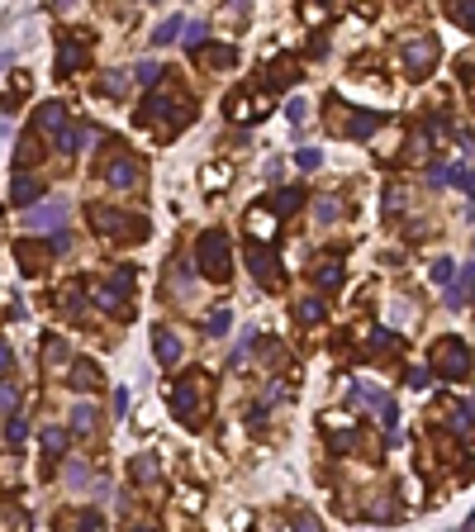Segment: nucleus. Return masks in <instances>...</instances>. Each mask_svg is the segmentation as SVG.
Returning a JSON list of instances; mask_svg holds the SVG:
<instances>
[{
  "mask_svg": "<svg viewBox=\"0 0 475 532\" xmlns=\"http://www.w3.org/2000/svg\"><path fill=\"white\" fill-rule=\"evenodd\" d=\"M195 262H200V271H205L210 281H228V262H233L228 238H224V233H200V242H195Z\"/></svg>",
  "mask_w": 475,
  "mask_h": 532,
  "instance_id": "1",
  "label": "nucleus"
},
{
  "mask_svg": "<svg viewBox=\"0 0 475 532\" xmlns=\"http://www.w3.org/2000/svg\"><path fill=\"white\" fill-rule=\"evenodd\" d=\"M171 414H176L185 428H200V418H205V390H200V375H190V380H181V385L171 390Z\"/></svg>",
  "mask_w": 475,
  "mask_h": 532,
  "instance_id": "2",
  "label": "nucleus"
},
{
  "mask_svg": "<svg viewBox=\"0 0 475 532\" xmlns=\"http://www.w3.org/2000/svg\"><path fill=\"white\" fill-rule=\"evenodd\" d=\"M433 371L442 375V380H456V375L471 371V352L466 343H456V338H442V343L433 347Z\"/></svg>",
  "mask_w": 475,
  "mask_h": 532,
  "instance_id": "3",
  "label": "nucleus"
},
{
  "mask_svg": "<svg viewBox=\"0 0 475 532\" xmlns=\"http://www.w3.org/2000/svg\"><path fill=\"white\" fill-rule=\"evenodd\" d=\"M91 224L100 228V233H119V238H143V219H129V214H119V210H105V205H91Z\"/></svg>",
  "mask_w": 475,
  "mask_h": 532,
  "instance_id": "4",
  "label": "nucleus"
},
{
  "mask_svg": "<svg viewBox=\"0 0 475 532\" xmlns=\"http://www.w3.org/2000/svg\"><path fill=\"white\" fill-rule=\"evenodd\" d=\"M153 119H166V124H171V129H176V124H181V119H190V109H185L181 100H171V95H166V91H157V95H153V100H148V105L138 109V124H148V129H153Z\"/></svg>",
  "mask_w": 475,
  "mask_h": 532,
  "instance_id": "5",
  "label": "nucleus"
},
{
  "mask_svg": "<svg viewBox=\"0 0 475 532\" xmlns=\"http://www.w3.org/2000/svg\"><path fill=\"white\" fill-rule=\"evenodd\" d=\"M129 290H133V266H119L105 285H95V304H100V309H114L119 299H129Z\"/></svg>",
  "mask_w": 475,
  "mask_h": 532,
  "instance_id": "6",
  "label": "nucleus"
},
{
  "mask_svg": "<svg viewBox=\"0 0 475 532\" xmlns=\"http://www.w3.org/2000/svg\"><path fill=\"white\" fill-rule=\"evenodd\" d=\"M247 266L257 271V281H262L266 290H276V285H281V262H276L271 252H262V247H247Z\"/></svg>",
  "mask_w": 475,
  "mask_h": 532,
  "instance_id": "7",
  "label": "nucleus"
},
{
  "mask_svg": "<svg viewBox=\"0 0 475 532\" xmlns=\"http://www.w3.org/2000/svg\"><path fill=\"white\" fill-rule=\"evenodd\" d=\"M105 181H109L114 190H129L133 181H138V162H133L129 152H114V162L105 166Z\"/></svg>",
  "mask_w": 475,
  "mask_h": 532,
  "instance_id": "8",
  "label": "nucleus"
},
{
  "mask_svg": "<svg viewBox=\"0 0 475 532\" xmlns=\"http://www.w3.org/2000/svg\"><path fill=\"white\" fill-rule=\"evenodd\" d=\"M404 62H409V72H414V77H423V72L437 62V43H433V38H419V43H409V48H404Z\"/></svg>",
  "mask_w": 475,
  "mask_h": 532,
  "instance_id": "9",
  "label": "nucleus"
},
{
  "mask_svg": "<svg viewBox=\"0 0 475 532\" xmlns=\"http://www.w3.org/2000/svg\"><path fill=\"white\" fill-rule=\"evenodd\" d=\"M86 62V38H72V33H62V57H57V77H67L72 67Z\"/></svg>",
  "mask_w": 475,
  "mask_h": 532,
  "instance_id": "10",
  "label": "nucleus"
},
{
  "mask_svg": "<svg viewBox=\"0 0 475 532\" xmlns=\"http://www.w3.org/2000/svg\"><path fill=\"white\" fill-rule=\"evenodd\" d=\"M153 343H157V361L162 366H171V361L181 357V343H176V333H171L166 323H153Z\"/></svg>",
  "mask_w": 475,
  "mask_h": 532,
  "instance_id": "11",
  "label": "nucleus"
},
{
  "mask_svg": "<svg viewBox=\"0 0 475 532\" xmlns=\"http://www.w3.org/2000/svg\"><path fill=\"white\" fill-rule=\"evenodd\" d=\"M62 219H67V205L53 200V205H43V210L29 214V228H62Z\"/></svg>",
  "mask_w": 475,
  "mask_h": 532,
  "instance_id": "12",
  "label": "nucleus"
},
{
  "mask_svg": "<svg viewBox=\"0 0 475 532\" xmlns=\"http://www.w3.org/2000/svg\"><path fill=\"white\" fill-rule=\"evenodd\" d=\"M10 195H15V205H33V200L43 195V186H38V181L29 176V171H20V176L10 181Z\"/></svg>",
  "mask_w": 475,
  "mask_h": 532,
  "instance_id": "13",
  "label": "nucleus"
},
{
  "mask_svg": "<svg viewBox=\"0 0 475 532\" xmlns=\"http://www.w3.org/2000/svg\"><path fill=\"white\" fill-rule=\"evenodd\" d=\"M38 124L53 129V133H62V129H67V105H62V100H43V105H38Z\"/></svg>",
  "mask_w": 475,
  "mask_h": 532,
  "instance_id": "14",
  "label": "nucleus"
},
{
  "mask_svg": "<svg viewBox=\"0 0 475 532\" xmlns=\"http://www.w3.org/2000/svg\"><path fill=\"white\" fill-rule=\"evenodd\" d=\"M299 205H304V190H276V195H271V214H276V219H286V214H295L299 210Z\"/></svg>",
  "mask_w": 475,
  "mask_h": 532,
  "instance_id": "15",
  "label": "nucleus"
},
{
  "mask_svg": "<svg viewBox=\"0 0 475 532\" xmlns=\"http://www.w3.org/2000/svg\"><path fill=\"white\" fill-rule=\"evenodd\" d=\"M375 124H380V119H375L371 109H352V114H347V133H352V138H371Z\"/></svg>",
  "mask_w": 475,
  "mask_h": 532,
  "instance_id": "16",
  "label": "nucleus"
},
{
  "mask_svg": "<svg viewBox=\"0 0 475 532\" xmlns=\"http://www.w3.org/2000/svg\"><path fill=\"white\" fill-rule=\"evenodd\" d=\"M72 385L77 390H100V371L91 361H72Z\"/></svg>",
  "mask_w": 475,
  "mask_h": 532,
  "instance_id": "17",
  "label": "nucleus"
},
{
  "mask_svg": "<svg viewBox=\"0 0 475 532\" xmlns=\"http://www.w3.org/2000/svg\"><path fill=\"white\" fill-rule=\"evenodd\" d=\"M471 290H475V266H466V271H461V281L447 290V304H451V309H456V304H466V299H471Z\"/></svg>",
  "mask_w": 475,
  "mask_h": 532,
  "instance_id": "18",
  "label": "nucleus"
},
{
  "mask_svg": "<svg viewBox=\"0 0 475 532\" xmlns=\"http://www.w3.org/2000/svg\"><path fill=\"white\" fill-rule=\"evenodd\" d=\"M86 143H91V129H72V124H67V129L57 133V148H62V152H81Z\"/></svg>",
  "mask_w": 475,
  "mask_h": 532,
  "instance_id": "19",
  "label": "nucleus"
},
{
  "mask_svg": "<svg viewBox=\"0 0 475 532\" xmlns=\"http://www.w3.org/2000/svg\"><path fill=\"white\" fill-rule=\"evenodd\" d=\"M314 281L323 285V290H333V285L343 281V266H338V257H323V262H318V271H314Z\"/></svg>",
  "mask_w": 475,
  "mask_h": 532,
  "instance_id": "20",
  "label": "nucleus"
},
{
  "mask_svg": "<svg viewBox=\"0 0 475 532\" xmlns=\"http://www.w3.org/2000/svg\"><path fill=\"white\" fill-rule=\"evenodd\" d=\"M100 95H109V100L129 95V72H109V77L100 81Z\"/></svg>",
  "mask_w": 475,
  "mask_h": 532,
  "instance_id": "21",
  "label": "nucleus"
},
{
  "mask_svg": "<svg viewBox=\"0 0 475 532\" xmlns=\"http://www.w3.org/2000/svg\"><path fill=\"white\" fill-rule=\"evenodd\" d=\"M15 257H20V266H24L29 276H38V266H43V252H38L33 242H20V247H15Z\"/></svg>",
  "mask_w": 475,
  "mask_h": 532,
  "instance_id": "22",
  "label": "nucleus"
},
{
  "mask_svg": "<svg viewBox=\"0 0 475 532\" xmlns=\"http://www.w3.org/2000/svg\"><path fill=\"white\" fill-rule=\"evenodd\" d=\"M38 157H43L38 138H33V133H24V138H20V148H15V162H20V166H29V162H38Z\"/></svg>",
  "mask_w": 475,
  "mask_h": 532,
  "instance_id": "23",
  "label": "nucleus"
},
{
  "mask_svg": "<svg viewBox=\"0 0 475 532\" xmlns=\"http://www.w3.org/2000/svg\"><path fill=\"white\" fill-rule=\"evenodd\" d=\"M95 418H100V414H95V404H77V409H72V428H77V432H91V428H95Z\"/></svg>",
  "mask_w": 475,
  "mask_h": 532,
  "instance_id": "24",
  "label": "nucleus"
},
{
  "mask_svg": "<svg viewBox=\"0 0 475 532\" xmlns=\"http://www.w3.org/2000/svg\"><path fill=\"white\" fill-rule=\"evenodd\" d=\"M181 29H185V19H181V15H171V19H162V24L153 29V43H171V38H176Z\"/></svg>",
  "mask_w": 475,
  "mask_h": 532,
  "instance_id": "25",
  "label": "nucleus"
},
{
  "mask_svg": "<svg viewBox=\"0 0 475 532\" xmlns=\"http://www.w3.org/2000/svg\"><path fill=\"white\" fill-rule=\"evenodd\" d=\"M133 480H138V485L157 480V461H153V456H133Z\"/></svg>",
  "mask_w": 475,
  "mask_h": 532,
  "instance_id": "26",
  "label": "nucleus"
},
{
  "mask_svg": "<svg viewBox=\"0 0 475 532\" xmlns=\"http://www.w3.org/2000/svg\"><path fill=\"white\" fill-rule=\"evenodd\" d=\"M295 314H299V323H318L323 319V299H299Z\"/></svg>",
  "mask_w": 475,
  "mask_h": 532,
  "instance_id": "27",
  "label": "nucleus"
},
{
  "mask_svg": "<svg viewBox=\"0 0 475 532\" xmlns=\"http://www.w3.org/2000/svg\"><path fill=\"white\" fill-rule=\"evenodd\" d=\"M62 447H67V432H62V428H43V452L62 456Z\"/></svg>",
  "mask_w": 475,
  "mask_h": 532,
  "instance_id": "28",
  "label": "nucleus"
},
{
  "mask_svg": "<svg viewBox=\"0 0 475 532\" xmlns=\"http://www.w3.org/2000/svg\"><path fill=\"white\" fill-rule=\"evenodd\" d=\"M447 15H451V24H461V29H475V0H466V5H451Z\"/></svg>",
  "mask_w": 475,
  "mask_h": 532,
  "instance_id": "29",
  "label": "nucleus"
},
{
  "mask_svg": "<svg viewBox=\"0 0 475 532\" xmlns=\"http://www.w3.org/2000/svg\"><path fill=\"white\" fill-rule=\"evenodd\" d=\"M185 48H190V53H200V48H205V19L185 24Z\"/></svg>",
  "mask_w": 475,
  "mask_h": 532,
  "instance_id": "30",
  "label": "nucleus"
},
{
  "mask_svg": "<svg viewBox=\"0 0 475 532\" xmlns=\"http://www.w3.org/2000/svg\"><path fill=\"white\" fill-rule=\"evenodd\" d=\"M24 437H29V423H24V418H10V428H5V442H10V447H24Z\"/></svg>",
  "mask_w": 475,
  "mask_h": 532,
  "instance_id": "31",
  "label": "nucleus"
},
{
  "mask_svg": "<svg viewBox=\"0 0 475 532\" xmlns=\"http://www.w3.org/2000/svg\"><path fill=\"white\" fill-rule=\"evenodd\" d=\"M247 224H252V233H257V238H271V228H276V219H266L262 210L247 214Z\"/></svg>",
  "mask_w": 475,
  "mask_h": 532,
  "instance_id": "32",
  "label": "nucleus"
},
{
  "mask_svg": "<svg viewBox=\"0 0 475 532\" xmlns=\"http://www.w3.org/2000/svg\"><path fill=\"white\" fill-rule=\"evenodd\" d=\"M451 428H456V432H471V428H475V414L466 409V404H456V409H451Z\"/></svg>",
  "mask_w": 475,
  "mask_h": 532,
  "instance_id": "33",
  "label": "nucleus"
},
{
  "mask_svg": "<svg viewBox=\"0 0 475 532\" xmlns=\"http://www.w3.org/2000/svg\"><path fill=\"white\" fill-rule=\"evenodd\" d=\"M451 186H461L466 195H475V171L471 166H451Z\"/></svg>",
  "mask_w": 475,
  "mask_h": 532,
  "instance_id": "34",
  "label": "nucleus"
},
{
  "mask_svg": "<svg viewBox=\"0 0 475 532\" xmlns=\"http://www.w3.org/2000/svg\"><path fill=\"white\" fill-rule=\"evenodd\" d=\"M318 162H323V152H318V148H299V152H295V166H299V171H314Z\"/></svg>",
  "mask_w": 475,
  "mask_h": 532,
  "instance_id": "35",
  "label": "nucleus"
},
{
  "mask_svg": "<svg viewBox=\"0 0 475 532\" xmlns=\"http://www.w3.org/2000/svg\"><path fill=\"white\" fill-rule=\"evenodd\" d=\"M133 77H138V86H157L153 77H162V67H157V62H138V67H133Z\"/></svg>",
  "mask_w": 475,
  "mask_h": 532,
  "instance_id": "36",
  "label": "nucleus"
},
{
  "mask_svg": "<svg viewBox=\"0 0 475 532\" xmlns=\"http://www.w3.org/2000/svg\"><path fill=\"white\" fill-rule=\"evenodd\" d=\"M15 404H20V390L0 380V414H15Z\"/></svg>",
  "mask_w": 475,
  "mask_h": 532,
  "instance_id": "37",
  "label": "nucleus"
},
{
  "mask_svg": "<svg viewBox=\"0 0 475 532\" xmlns=\"http://www.w3.org/2000/svg\"><path fill=\"white\" fill-rule=\"evenodd\" d=\"M205 57H210V67H228V62H233V48H228V43H219V48H210V53H205Z\"/></svg>",
  "mask_w": 475,
  "mask_h": 532,
  "instance_id": "38",
  "label": "nucleus"
},
{
  "mask_svg": "<svg viewBox=\"0 0 475 532\" xmlns=\"http://www.w3.org/2000/svg\"><path fill=\"white\" fill-rule=\"evenodd\" d=\"M314 214L323 219V224H333V219H338V200H333V195H328V200H318V205H314Z\"/></svg>",
  "mask_w": 475,
  "mask_h": 532,
  "instance_id": "39",
  "label": "nucleus"
},
{
  "mask_svg": "<svg viewBox=\"0 0 475 532\" xmlns=\"http://www.w3.org/2000/svg\"><path fill=\"white\" fill-rule=\"evenodd\" d=\"M228 319H233V314H228V309L219 304V309L210 314V323H205V328H210V333H224V328H228Z\"/></svg>",
  "mask_w": 475,
  "mask_h": 532,
  "instance_id": "40",
  "label": "nucleus"
},
{
  "mask_svg": "<svg viewBox=\"0 0 475 532\" xmlns=\"http://www.w3.org/2000/svg\"><path fill=\"white\" fill-rule=\"evenodd\" d=\"M451 276H456V266H451V262H447V257H442V262L433 266V281H442V285H447Z\"/></svg>",
  "mask_w": 475,
  "mask_h": 532,
  "instance_id": "41",
  "label": "nucleus"
},
{
  "mask_svg": "<svg viewBox=\"0 0 475 532\" xmlns=\"http://www.w3.org/2000/svg\"><path fill=\"white\" fill-rule=\"evenodd\" d=\"M399 210H404V195H399V190H390V195H385V214H390V219H395Z\"/></svg>",
  "mask_w": 475,
  "mask_h": 532,
  "instance_id": "42",
  "label": "nucleus"
},
{
  "mask_svg": "<svg viewBox=\"0 0 475 532\" xmlns=\"http://www.w3.org/2000/svg\"><path fill=\"white\" fill-rule=\"evenodd\" d=\"M428 380H433L428 366H423V371H409V385H414V390H428Z\"/></svg>",
  "mask_w": 475,
  "mask_h": 532,
  "instance_id": "43",
  "label": "nucleus"
},
{
  "mask_svg": "<svg viewBox=\"0 0 475 532\" xmlns=\"http://www.w3.org/2000/svg\"><path fill=\"white\" fill-rule=\"evenodd\" d=\"M81 532H100V513H81Z\"/></svg>",
  "mask_w": 475,
  "mask_h": 532,
  "instance_id": "44",
  "label": "nucleus"
},
{
  "mask_svg": "<svg viewBox=\"0 0 475 532\" xmlns=\"http://www.w3.org/2000/svg\"><path fill=\"white\" fill-rule=\"evenodd\" d=\"M48 247H53V252H67V247H72V238H67V233L57 228V233H53V242H48Z\"/></svg>",
  "mask_w": 475,
  "mask_h": 532,
  "instance_id": "45",
  "label": "nucleus"
},
{
  "mask_svg": "<svg viewBox=\"0 0 475 532\" xmlns=\"http://www.w3.org/2000/svg\"><path fill=\"white\" fill-rule=\"evenodd\" d=\"M286 109H290V119H295V124L304 119V100H299V95H295V100H290V105H286Z\"/></svg>",
  "mask_w": 475,
  "mask_h": 532,
  "instance_id": "46",
  "label": "nucleus"
},
{
  "mask_svg": "<svg viewBox=\"0 0 475 532\" xmlns=\"http://www.w3.org/2000/svg\"><path fill=\"white\" fill-rule=\"evenodd\" d=\"M295 532H318V523H314V518H299V523H295Z\"/></svg>",
  "mask_w": 475,
  "mask_h": 532,
  "instance_id": "47",
  "label": "nucleus"
},
{
  "mask_svg": "<svg viewBox=\"0 0 475 532\" xmlns=\"http://www.w3.org/2000/svg\"><path fill=\"white\" fill-rule=\"evenodd\" d=\"M5 366H10V347L0 343V371H5Z\"/></svg>",
  "mask_w": 475,
  "mask_h": 532,
  "instance_id": "48",
  "label": "nucleus"
},
{
  "mask_svg": "<svg viewBox=\"0 0 475 532\" xmlns=\"http://www.w3.org/2000/svg\"><path fill=\"white\" fill-rule=\"evenodd\" d=\"M133 532H153V528H133Z\"/></svg>",
  "mask_w": 475,
  "mask_h": 532,
  "instance_id": "49",
  "label": "nucleus"
},
{
  "mask_svg": "<svg viewBox=\"0 0 475 532\" xmlns=\"http://www.w3.org/2000/svg\"><path fill=\"white\" fill-rule=\"evenodd\" d=\"M471 414H475V399H471Z\"/></svg>",
  "mask_w": 475,
  "mask_h": 532,
  "instance_id": "50",
  "label": "nucleus"
}]
</instances>
